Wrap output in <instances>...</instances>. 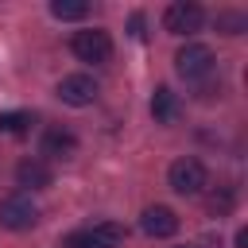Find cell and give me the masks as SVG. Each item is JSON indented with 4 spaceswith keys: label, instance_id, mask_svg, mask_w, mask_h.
<instances>
[{
    "label": "cell",
    "instance_id": "5",
    "mask_svg": "<svg viewBox=\"0 0 248 248\" xmlns=\"http://www.w3.org/2000/svg\"><path fill=\"white\" fill-rule=\"evenodd\" d=\"M202 23H205V12H202V4H194V0H174V4L163 12V27H167L170 35H194Z\"/></svg>",
    "mask_w": 248,
    "mask_h": 248
},
{
    "label": "cell",
    "instance_id": "14",
    "mask_svg": "<svg viewBox=\"0 0 248 248\" xmlns=\"http://www.w3.org/2000/svg\"><path fill=\"white\" fill-rule=\"evenodd\" d=\"M217 31L221 35H240V31H248V16L244 12H217Z\"/></svg>",
    "mask_w": 248,
    "mask_h": 248
},
{
    "label": "cell",
    "instance_id": "8",
    "mask_svg": "<svg viewBox=\"0 0 248 248\" xmlns=\"http://www.w3.org/2000/svg\"><path fill=\"white\" fill-rule=\"evenodd\" d=\"M16 182H19L23 190H46V186L54 182V170H50L46 159H23V163L16 167Z\"/></svg>",
    "mask_w": 248,
    "mask_h": 248
},
{
    "label": "cell",
    "instance_id": "3",
    "mask_svg": "<svg viewBox=\"0 0 248 248\" xmlns=\"http://www.w3.org/2000/svg\"><path fill=\"white\" fill-rule=\"evenodd\" d=\"M39 221V205L31 202V194H8L4 202H0V225L4 229H12V232H23V229H31Z\"/></svg>",
    "mask_w": 248,
    "mask_h": 248
},
{
    "label": "cell",
    "instance_id": "15",
    "mask_svg": "<svg viewBox=\"0 0 248 248\" xmlns=\"http://www.w3.org/2000/svg\"><path fill=\"white\" fill-rule=\"evenodd\" d=\"M229 209H232V186H225L221 194L209 198V213H213V217H225Z\"/></svg>",
    "mask_w": 248,
    "mask_h": 248
},
{
    "label": "cell",
    "instance_id": "16",
    "mask_svg": "<svg viewBox=\"0 0 248 248\" xmlns=\"http://www.w3.org/2000/svg\"><path fill=\"white\" fill-rule=\"evenodd\" d=\"M236 248H248V229H240V232H236Z\"/></svg>",
    "mask_w": 248,
    "mask_h": 248
},
{
    "label": "cell",
    "instance_id": "11",
    "mask_svg": "<svg viewBox=\"0 0 248 248\" xmlns=\"http://www.w3.org/2000/svg\"><path fill=\"white\" fill-rule=\"evenodd\" d=\"M85 232H89V248H116L124 240V229L116 221H101V225H93Z\"/></svg>",
    "mask_w": 248,
    "mask_h": 248
},
{
    "label": "cell",
    "instance_id": "7",
    "mask_svg": "<svg viewBox=\"0 0 248 248\" xmlns=\"http://www.w3.org/2000/svg\"><path fill=\"white\" fill-rule=\"evenodd\" d=\"M140 229H143L147 236L163 240V236H174V232H178V217H174L170 205H147L143 217H140Z\"/></svg>",
    "mask_w": 248,
    "mask_h": 248
},
{
    "label": "cell",
    "instance_id": "12",
    "mask_svg": "<svg viewBox=\"0 0 248 248\" xmlns=\"http://www.w3.org/2000/svg\"><path fill=\"white\" fill-rule=\"evenodd\" d=\"M50 16L54 19H85L89 16V4L85 0H54L50 4Z\"/></svg>",
    "mask_w": 248,
    "mask_h": 248
},
{
    "label": "cell",
    "instance_id": "1",
    "mask_svg": "<svg viewBox=\"0 0 248 248\" xmlns=\"http://www.w3.org/2000/svg\"><path fill=\"white\" fill-rule=\"evenodd\" d=\"M167 182H170V190H174V194H182V198H194V194H202V190H205L209 174H205V163H202V159H194V155H182V159H174V163H170V170H167Z\"/></svg>",
    "mask_w": 248,
    "mask_h": 248
},
{
    "label": "cell",
    "instance_id": "6",
    "mask_svg": "<svg viewBox=\"0 0 248 248\" xmlns=\"http://www.w3.org/2000/svg\"><path fill=\"white\" fill-rule=\"evenodd\" d=\"M58 101L62 105H74V108H85L97 101V81L89 74H66L58 81Z\"/></svg>",
    "mask_w": 248,
    "mask_h": 248
},
{
    "label": "cell",
    "instance_id": "13",
    "mask_svg": "<svg viewBox=\"0 0 248 248\" xmlns=\"http://www.w3.org/2000/svg\"><path fill=\"white\" fill-rule=\"evenodd\" d=\"M31 124H35L31 112H0V132L4 136H23Z\"/></svg>",
    "mask_w": 248,
    "mask_h": 248
},
{
    "label": "cell",
    "instance_id": "10",
    "mask_svg": "<svg viewBox=\"0 0 248 248\" xmlns=\"http://www.w3.org/2000/svg\"><path fill=\"white\" fill-rule=\"evenodd\" d=\"M178 108H182V101H178V93H170L167 85H159V89L151 93V116H155L159 124H170V120L178 116Z\"/></svg>",
    "mask_w": 248,
    "mask_h": 248
},
{
    "label": "cell",
    "instance_id": "4",
    "mask_svg": "<svg viewBox=\"0 0 248 248\" xmlns=\"http://www.w3.org/2000/svg\"><path fill=\"white\" fill-rule=\"evenodd\" d=\"M174 70L186 78V81H202L213 74V50L205 43H186L178 54H174Z\"/></svg>",
    "mask_w": 248,
    "mask_h": 248
},
{
    "label": "cell",
    "instance_id": "9",
    "mask_svg": "<svg viewBox=\"0 0 248 248\" xmlns=\"http://www.w3.org/2000/svg\"><path fill=\"white\" fill-rule=\"evenodd\" d=\"M43 155L46 159H70V155H78V136L70 128H50L43 136Z\"/></svg>",
    "mask_w": 248,
    "mask_h": 248
},
{
    "label": "cell",
    "instance_id": "17",
    "mask_svg": "<svg viewBox=\"0 0 248 248\" xmlns=\"http://www.w3.org/2000/svg\"><path fill=\"white\" fill-rule=\"evenodd\" d=\"M182 248H190V244H182Z\"/></svg>",
    "mask_w": 248,
    "mask_h": 248
},
{
    "label": "cell",
    "instance_id": "2",
    "mask_svg": "<svg viewBox=\"0 0 248 248\" xmlns=\"http://www.w3.org/2000/svg\"><path fill=\"white\" fill-rule=\"evenodd\" d=\"M70 50L78 54V62H93L97 66V62H108L112 58V39L101 27H85V31H74Z\"/></svg>",
    "mask_w": 248,
    "mask_h": 248
}]
</instances>
